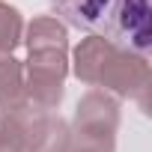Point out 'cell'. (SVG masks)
Wrapping results in <instances>:
<instances>
[{
	"mask_svg": "<svg viewBox=\"0 0 152 152\" xmlns=\"http://www.w3.org/2000/svg\"><path fill=\"white\" fill-rule=\"evenodd\" d=\"M51 3L63 15V21L90 33H104L116 9V0H51Z\"/></svg>",
	"mask_w": 152,
	"mask_h": 152,
	"instance_id": "7a4b0ae2",
	"label": "cell"
},
{
	"mask_svg": "<svg viewBox=\"0 0 152 152\" xmlns=\"http://www.w3.org/2000/svg\"><path fill=\"white\" fill-rule=\"evenodd\" d=\"M104 36L131 54H146L152 45V6H149V0H116V9H113V18H110Z\"/></svg>",
	"mask_w": 152,
	"mask_h": 152,
	"instance_id": "6da1fadb",
	"label": "cell"
}]
</instances>
